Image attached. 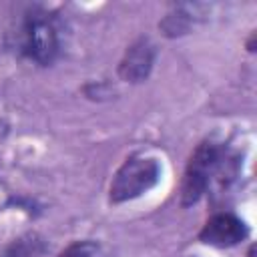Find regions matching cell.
<instances>
[{
  "label": "cell",
  "mask_w": 257,
  "mask_h": 257,
  "mask_svg": "<svg viewBox=\"0 0 257 257\" xmlns=\"http://www.w3.org/2000/svg\"><path fill=\"white\" fill-rule=\"evenodd\" d=\"M161 179V165L155 157L133 155L114 173L108 187V201L120 205L149 193Z\"/></svg>",
  "instance_id": "6da1fadb"
},
{
  "label": "cell",
  "mask_w": 257,
  "mask_h": 257,
  "mask_svg": "<svg viewBox=\"0 0 257 257\" xmlns=\"http://www.w3.org/2000/svg\"><path fill=\"white\" fill-rule=\"evenodd\" d=\"M221 165H223V147L219 143L203 141L201 145H197V149L191 153L187 161L183 181H181L183 207L195 205L207 193V187L213 175H217V171L221 169Z\"/></svg>",
  "instance_id": "7a4b0ae2"
},
{
  "label": "cell",
  "mask_w": 257,
  "mask_h": 257,
  "mask_svg": "<svg viewBox=\"0 0 257 257\" xmlns=\"http://www.w3.org/2000/svg\"><path fill=\"white\" fill-rule=\"evenodd\" d=\"M60 50L58 30L46 16H28L20 30V52L40 66L56 60Z\"/></svg>",
  "instance_id": "3957f363"
},
{
  "label": "cell",
  "mask_w": 257,
  "mask_h": 257,
  "mask_svg": "<svg viewBox=\"0 0 257 257\" xmlns=\"http://www.w3.org/2000/svg\"><path fill=\"white\" fill-rule=\"evenodd\" d=\"M197 237L211 247H233L249 237V227L233 213H215L205 221Z\"/></svg>",
  "instance_id": "277c9868"
},
{
  "label": "cell",
  "mask_w": 257,
  "mask_h": 257,
  "mask_svg": "<svg viewBox=\"0 0 257 257\" xmlns=\"http://www.w3.org/2000/svg\"><path fill=\"white\" fill-rule=\"evenodd\" d=\"M157 58V46L149 36H139L135 42L128 44V48L124 50L116 74L120 80L137 84V82H145L153 70Z\"/></svg>",
  "instance_id": "5b68a950"
},
{
  "label": "cell",
  "mask_w": 257,
  "mask_h": 257,
  "mask_svg": "<svg viewBox=\"0 0 257 257\" xmlns=\"http://www.w3.org/2000/svg\"><path fill=\"white\" fill-rule=\"evenodd\" d=\"M209 6L207 4H175L159 22V30L167 36V38H179L191 32V28L203 20V16H207Z\"/></svg>",
  "instance_id": "8992f818"
},
{
  "label": "cell",
  "mask_w": 257,
  "mask_h": 257,
  "mask_svg": "<svg viewBox=\"0 0 257 257\" xmlns=\"http://www.w3.org/2000/svg\"><path fill=\"white\" fill-rule=\"evenodd\" d=\"M58 257H100V247L94 241H74L64 247Z\"/></svg>",
  "instance_id": "52a82bcc"
},
{
  "label": "cell",
  "mask_w": 257,
  "mask_h": 257,
  "mask_svg": "<svg viewBox=\"0 0 257 257\" xmlns=\"http://www.w3.org/2000/svg\"><path fill=\"white\" fill-rule=\"evenodd\" d=\"M38 251V241L36 237H22L14 241L6 251L4 257H34Z\"/></svg>",
  "instance_id": "ba28073f"
},
{
  "label": "cell",
  "mask_w": 257,
  "mask_h": 257,
  "mask_svg": "<svg viewBox=\"0 0 257 257\" xmlns=\"http://www.w3.org/2000/svg\"><path fill=\"white\" fill-rule=\"evenodd\" d=\"M82 90H84L86 98H90V100H102V98L110 96L108 86H106V84H102V82H90V84H86Z\"/></svg>",
  "instance_id": "9c48e42d"
}]
</instances>
